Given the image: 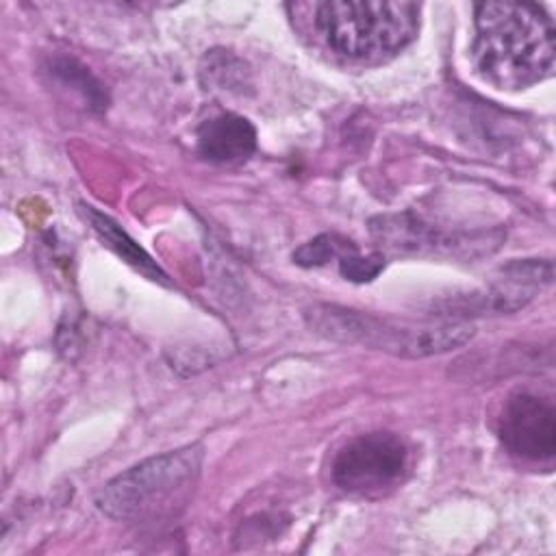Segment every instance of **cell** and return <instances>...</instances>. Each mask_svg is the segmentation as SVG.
Returning <instances> with one entry per match:
<instances>
[{
  "label": "cell",
  "instance_id": "obj_1",
  "mask_svg": "<svg viewBox=\"0 0 556 556\" xmlns=\"http://www.w3.org/2000/svg\"><path fill=\"white\" fill-rule=\"evenodd\" d=\"M471 56L497 89H523L554 72V22L541 4L480 2L473 7Z\"/></svg>",
  "mask_w": 556,
  "mask_h": 556
},
{
  "label": "cell",
  "instance_id": "obj_2",
  "mask_svg": "<svg viewBox=\"0 0 556 556\" xmlns=\"http://www.w3.org/2000/svg\"><path fill=\"white\" fill-rule=\"evenodd\" d=\"M202 445H185L150 456L109 480L96 504L117 521H159L176 515L189 500L202 471Z\"/></svg>",
  "mask_w": 556,
  "mask_h": 556
},
{
  "label": "cell",
  "instance_id": "obj_3",
  "mask_svg": "<svg viewBox=\"0 0 556 556\" xmlns=\"http://www.w3.org/2000/svg\"><path fill=\"white\" fill-rule=\"evenodd\" d=\"M304 319L313 332L330 341L371 348L402 358L439 356L463 348L473 337V326L467 321L445 319L441 324L415 326L337 304H313L304 311Z\"/></svg>",
  "mask_w": 556,
  "mask_h": 556
},
{
  "label": "cell",
  "instance_id": "obj_4",
  "mask_svg": "<svg viewBox=\"0 0 556 556\" xmlns=\"http://www.w3.org/2000/svg\"><path fill=\"white\" fill-rule=\"evenodd\" d=\"M313 22L334 52L350 59L393 54L419 28V4L404 0H330L313 7Z\"/></svg>",
  "mask_w": 556,
  "mask_h": 556
},
{
  "label": "cell",
  "instance_id": "obj_5",
  "mask_svg": "<svg viewBox=\"0 0 556 556\" xmlns=\"http://www.w3.org/2000/svg\"><path fill=\"white\" fill-rule=\"evenodd\" d=\"M408 471L406 443L384 430L358 434L343 443L330 465L332 482L350 495H382L395 489Z\"/></svg>",
  "mask_w": 556,
  "mask_h": 556
},
{
  "label": "cell",
  "instance_id": "obj_6",
  "mask_svg": "<svg viewBox=\"0 0 556 556\" xmlns=\"http://www.w3.org/2000/svg\"><path fill=\"white\" fill-rule=\"evenodd\" d=\"M497 434L513 456L549 463L556 454V408L536 393L517 391L504 402Z\"/></svg>",
  "mask_w": 556,
  "mask_h": 556
},
{
  "label": "cell",
  "instance_id": "obj_7",
  "mask_svg": "<svg viewBox=\"0 0 556 556\" xmlns=\"http://www.w3.org/2000/svg\"><path fill=\"white\" fill-rule=\"evenodd\" d=\"M374 239L389 252L402 254H424V252H454L467 250V243L480 248L484 239H465L460 235H445L434 226L421 222L410 213L402 215H380L371 219Z\"/></svg>",
  "mask_w": 556,
  "mask_h": 556
},
{
  "label": "cell",
  "instance_id": "obj_8",
  "mask_svg": "<svg viewBox=\"0 0 556 556\" xmlns=\"http://www.w3.org/2000/svg\"><path fill=\"white\" fill-rule=\"evenodd\" d=\"M198 152L213 163H235L256 150V130L252 122L237 113H222L200 124Z\"/></svg>",
  "mask_w": 556,
  "mask_h": 556
},
{
  "label": "cell",
  "instance_id": "obj_9",
  "mask_svg": "<svg viewBox=\"0 0 556 556\" xmlns=\"http://www.w3.org/2000/svg\"><path fill=\"white\" fill-rule=\"evenodd\" d=\"M80 211H83L85 219L89 222V226L93 228V232L102 239V243L109 250H113L124 263L135 267L148 280H154L159 285H169L167 274L156 265V261L115 219H111L109 215L100 213L96 206H89V204H80Z\"/></svg>",
  "mask_w": 556,
  "mask_h": 556
},
{
  "label": "cell",
  "instance_id": "obj_10",
  "mask_svg": "<svg viewBox=\"0 0 556 556\" xmlns=\"http://www.w3.org/2000/svg\"><path fill=\"white\" fill-rule=\"evenodd\" d=\"M48 74L54 76L63 87H72L89 109L102 111L106 106V93L100 80L76 59L54 56L48 63Z\"/></svg>",
  "mask_w": 556,
  "mask_h": 556
},
{
  "label": "cell",
  "instance_id": "obj_11",
  "mask_svg": "<svg viewBox=\"0 0 556 556\" xmlns=\"http://www.w3.org/2000/svg\"><path fill=\"white\" fill-rule=\"evenodd\" d=\"M354 245L356 243H352L345 237H339L334 232H324V235H317L311 241L302 243L293 252V263H298L302 267H321L330 261H339Z\"/></svg>",
  "mask_w": 556,
  "mask_h": 556
},
{
  "label": "cell",
  "instance_id": "obj_12",
  "mask_svg": "<svg viewBox=\"0 0 556 556\" xmlns=\"http://www.w3.org/2000/svg\"><path fill=\"white\" fill-rule=\"evenodd\" d=\"M337 263H339V271L345 280H350V282H371L384 269V254L382 252L363 254L354 245Z\"/></svg>",
  "mask_w": 556,
  "mask_h": 556
}]
</instances>
